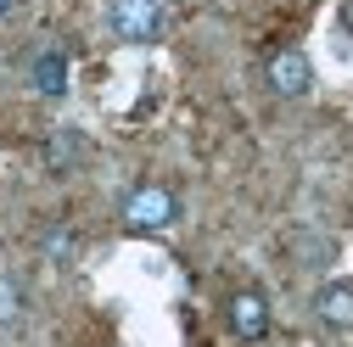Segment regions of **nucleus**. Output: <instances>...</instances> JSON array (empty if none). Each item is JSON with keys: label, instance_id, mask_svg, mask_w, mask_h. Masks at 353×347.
<instances>
[{"label": "nucleus", "instance_id": "nucleus-8", "mask_svg": "<svg viewBox=\"0 0 353 347\" xmlns=\"http://www.w3.org/2000/svg\"><path fill=\"white\" fill-rule=\"evenodd\" d=\"M23 319V286L12 269H0V325H17Z\"/></svg>", "mask_w": 353, "mask_h": 347}, {"label": "nucleus", "instance_id": "nucleus-2", "mask_svg": "<svg viewBox=\"0 0 353 347\" xmlns=\"http://www.w3.org/2000/svg\"><path fill=\"white\" fill-rule=\"evenodd\" d=\"M107 23H112L118 39L146 45V39H157V28H163V0H112Z\"/></svg>", "mask_w": 353, "mask_h": 347}, {"label": "nucleus", "instance_id": "nucleus-4", "mask_svg": "<svg viewBox=\"0 0 353 347\" xmlns=\"http://www.w3.org/2000/svg\"><path fill=\"white\" fill-rule=\"evenodd\" d=\"M230 330L258 341L263 330H270V302H263V291H236L230 297Z\"/></svg>", "mask_w": 353, "mask_h": 347}, {"label": "nucleus", "instance_id": "nucleus-11", "mask_svg": "<svg viewBox=\"0 0 353 347\" xmlns=\"http://www.w3.org/2000/svg\"><path fill=\"white\" fill-rule=\"evenodd\" d=\"M6 6H12V0H0V12H6Z\"/></svg>", "mask_w": 353, "mask_h": 347}, {"label": "nucleus", "instance_id": "nucleus-3", "mask_svg": "<svg viewBox=\"0 0 353 347\" xmlns=\"http://www.w3.org/2000/svg\"><path fill=\"white\" fill-rule=\"evenodd\" d=\"M270 90L275 96H308L314 90V67L303 51H275L270 56Z\"/></svg>", "mask_w": 353, "mask_h": 347}, {"label": "nucleus", "instance_id": "nucleus-10", "mask_svg": "<svg viewBox=\"0 0 353 347\" xmlns=\"http://www.w3.org/2000/svg\"><path fill=\"white\" fill-rule=\"evenodd\" d=\"M342 28L353 34V0H347V6H342Z\"/></svg>", "mask_w": 353, "mask_h": 347}, {"label": "nucleus", "instance_id": "nucleus-5", "mask_svg": "<svg viewBox=\"0 0 353 347\" xmlns=\"http://www.w3.org/2000/svg\"><path fill=\"white\" fill-rule=\"evenodd\" d=\"M314 314L336 330H353V280H331L314 291Z\"/></svg>", "mask_w": 353, "mask_h": 347}, {"label": "nucleus", "instance_id": "nucleus-6", "mask_svg": "<svg viewBox=\"0 0 353 347\" xmlns=\"http://www.w3.org/2000/svg\"><path fill=\"white\" fill-rule=\"evenodd\" d=\"M28 78H34V90L39 96H68V56L51 45V51H39L34 56V67H28Z\"/></svg>", "mask_w": 353, "mask_h": 347}, {"label": "nucleus", "instance_id": "nucleus-1", "mask_svg": "<svg viewBox=\"0 0 353 347\" xmlns=\"http://www.w3.org/2000/svg\"><path fill=\"white\" fill-rule=\"evenodd\" d=\"M174 219H180V196H174L168 185H135L123 196V224L146 235V230H168Z\"/></svg>", "mask_w": 353, "mask_h": 347}, {"label": "nucleus", "instance_id": "nucleus-7", "mask_svg": "<svg viewBox=\"0 0 353 347\" xmlns=\"http://www.w3.org/2000/svg\"><path fill=\"white\" fill-rule=\"evenodd\" d=\"M84 162V135L79 129H57V135L46 140V168L51 174H73Z\"/></svg>", "mask_w": 353, "mask_h": 347}, {"label": "nucleus", "instance_id": "nucleus-9", "mask_svg": "<svg viewBox=\"0 0 353 347\" xmlns=\"http://www.w3.org/2000/svg\"><path fill=\"white\" fill-rule=\"evenodd\" d=\"M39 246H46L51 264H73V252H79V241H73V230H68V224H51Z\"/></svg>", "mask_w": 353, "mask_h": 347}]
</instances>
